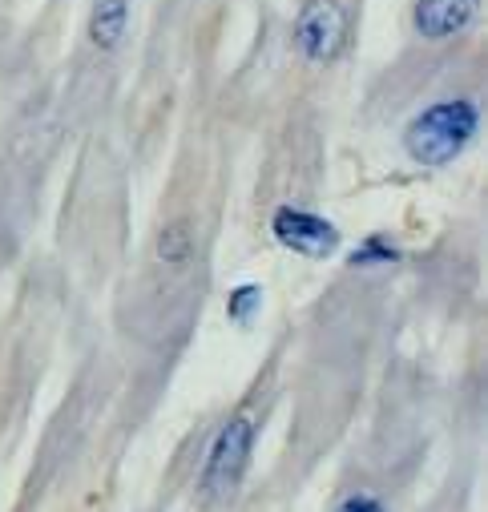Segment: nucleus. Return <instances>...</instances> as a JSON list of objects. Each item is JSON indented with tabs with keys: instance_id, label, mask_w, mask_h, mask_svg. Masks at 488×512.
Instances as JSON below:
<instances>
[{
	"instance_id": "1",
	"label": "nucleus",
	"mask_w": 488,
	"mask_h": 512,
	"mask_svg": "<svg viewBox=\"0 0 488 512\" xmlns=\"http://www.w3.org/2000/svg\"><path fill=\"white\" fill-rule=\"evenodd\" d=\"M480 134V105L472 97H440L404 130V154L424 170L452 166Z\"/></svg>"
},
{
	"instance_id": "2",
	"label": "nucleus",
	"mask_w": 488,
	"mask_h": 512,
	"mask_svg": "<svg viewBox=\"0 0 488 512\" xmlns=\"http://www.w3.org/2000/svg\"><path fill=\"white\" fill-rule=\"evenodd\" d=\"M251 452H255V420L251 416H234L218 428V436L210 440L206 464H202V492L214 500H226L238 492L242 476L251 468Z\"/></svg>"
},
{
	"instance_id": "3",
	"label": "nucleus",
	"mask_w": 488,
	"mask_h": 512,
	"mask_svg": "<svg viewBox=\"0 0 488 512\" xmlns=\"http://www.w3.org/2000/svg\"><path fill=\"white\" fill-rule=\"evenodd\" d=\"M291 41L303 61L331 65L347 45V9L339 0H303L291 25Z\"/></svg>"
},
{
	"instance_id": "4",
	"label": "nucleus",
	"mask_w": 488,
	"mask_h": 512,
	"mask_svg": "<svg viewBox=\"0 0 488 512\" xmlns=\"http://www.w3.org/2000/svg\"><path fill=\"white\" fill-rule=\"evenodd\" d=\"M271 234L279 238V246L303 254V259H331L339 250V226L303 206H279L271 218Z\"/></svg>"
},
{
	"instance_id": "5",
	"label": "nucleus",
	"mask_w": 488,
	"mask_h": 512,
	"mask_svg": "<svg viewBox=\"0 0 488 512\" xmlns=\"http://www.w3.org/2000/svg\"><path fill=\"white\" fill-rule=\"evenodd\" d=\"M480 13V0H416L412 5V29L428 45L456 41L472 29Z\"/></svg>"
},
{
	"instance_id": "6",
	"label": "nucleus",
	"mask_w": 488,
	"mask_h": 512,
	"mask_svg": "<svg viewBox=\"0 0 488 512\" xmlns=\"http://www.w3.org/2000/svg\"><path fill=\"white\" fill-rule=\"evenodd\" d=\"M130 33V0H93L89 13V45L97 53H113Z\"/></svg>"
},
{
	"instance_id": "7",
	"label": "nucleus",
	"mask_w": 488,
	"mask_h": 512,
	"mask_svg": "<svg viewBox=\"0 0 488 512\" xmlns=\"http://www.w3.org/2000/svg\"><path fill=\"white\" fill-rule=\"evenodd\" d=\"M259 311H263V287H259V283H242V287L230 291V299H226V315H230V323L247 327Z\"/></svg>"
},
{
	"instance_id": "8",
	"label": "nucleus",
	"mask_w": 488,
	"mask_h": 512,
	"mask_svg": "<svg viewBox=\"0 0 488 512\" xmlns=\"http://www.w3.org/2000/svg\"><path fill=\"white\" fill-rule=\"evenodd\" d=\"M400 250L384 238V234H372L368 242H359V250L351 254V267H384V263H396Z\"/></svg>"
},
{
	"instance_id": "9",
	"label": "nucleus",
	"mask_w": 488,
	"mask_h": 512,
	"mask_svg": "<svg viewBox=\"0 0 488 512\" xmlns=\"http://www.w3.org/2000/svg\"><path fill=\"white\" fill-rule=\"evenodd\" d=\"M158 254H162V263H186L190 259V230L186 226H170L158 238Z\"/></svg>"
},
{
	"instance_id": "10",
	"label": "nucleus",
	"mask_w": 488,
	"mask_h": 512,
	"mask_svg": "<svg viewBox=\"0 0 488 512\" xmlns=\"http://www.w3.org/2000/svg\"><path fill=\"white\" fill-rule=\"evenodd\" d=\"M335 512H388V508H384V500L372 496V492H351V496H343V500L335 504Z\"/></svg>"
}]
</instances>
